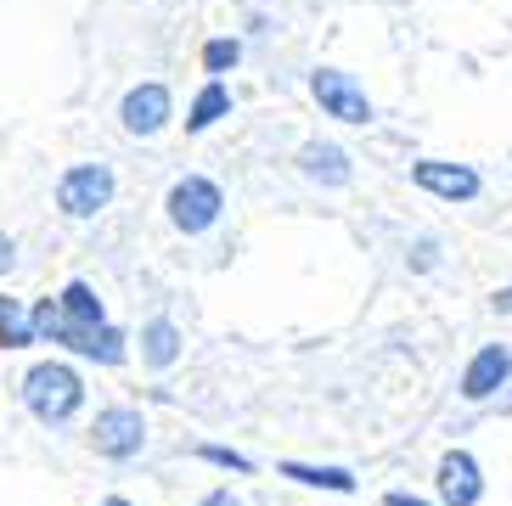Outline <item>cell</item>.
I'll use <instances>...</instances> for the list:
<instances>
[{
  "label": "cell",
  "instance_id": "1",
  "mask_svg": "<svg viewBox=\"0 0 512 506\" xmlns=\"http://www.w3.org/2000/svg\"><path fill=\"white\" fill-rule=\"evenodd\" d=\"M34 332L51 343H68L74 355H91V360H107V366H119L124 360V338L107 321H74V315H62L57 298H40V310H34Z\"/></svg>",
  "mask_w": 512,
  "mask_h": 506
},
{
  "label": "cell",
  "instance_id": "2",
  "mask_svg": "<svg viewBox=\"0 0 512 506\" xmlns=\"http://www.w3.org/2000/svg\"><path fill=\"white\" fill-rule=\"evenodd\" d=\"M23 400H29V411L40 422H68L79 411V400H85V383H79L74 366L46 360V366H34V372L23 377Z\"/></svg>",
  "mask_w": 512,
  "mask_h": 506
},
{
  "label": "cell",
  "instance_id": "3",
  "mask_svg": "<svg viewBox=\"0 0 512 506\" xmlns=\"http://www.w3.org/2000/svg\"><path fill=\"white\" fill-rule=\"evenodd\" d=\"M113 203V169L107 164H79L62 175L57 186V209L74 214V220H91L96 209H107Z\"/></svg>",
  "mask_w": 512,
  "mask_h": 506
},
{
  "label": "cell",
  "instance_id": "4",
  "mask_svg": "<svg viewBox=\"0 0 512 506\" xmlns=\"http://www.w3.org/2000/svg\"><path fill=\"white\" fill-rule=\"evenodd\" d=\"M169 220L181 225L186 237H197V231H209L214 220H220V186L214 180H181L175 192H169Z\"/></svg>",
  "mask_w": 512,
  "mask_h": 506
},
{
  "label": "cell",
  "instance_id": "5",
  "mask_svg": "<svg viewBox=\"0 0 512 506\" xmlns=\"http://www.w3.org/2000/svg\"><path fill=\"white\" fill-rule=\"evenodd\" d=\"M141 439H147V422H141V411H130V405H113V411H102V417H96V428H91L96 456H113V462L136 456Z\"/></svg>",
  "mask_w": 512,
  "mask_h": 506
},
{
  "label": "cell",
  "instance_id": "6",
  "mask_svg": "<svg viewBox=\"0 0 512 506\" xmlns=\"http://www.w3.org/2000/svg\"><path fill=\"white\" fill-rule=\"evenodd\" d=\"M310 90H316V102L327 107L332 119H344V124H366V119H372V102H366V90L355 85L349 74H338V68H321V74L310 79Z\"/></svg>",
  "mask_w": 512,
  "mask_h": 506
},
{
  "label": "cell",
  "instance_id": "7",
  "mask_svg": "<svg viewBox=\"0 0 512 506\" xmlns=\"http://www.w3.org/2000/svg\"><path fill=\"white\" fill-rule=\"evenodd\" d=\"M479 495H484L479 462H473L467 450H451V456L439 462V501L445 506H479Z\"/></svg>",
  "mask_w": 512,
  "mask_h": 506
},
{
  "label": "cell",
  "instance_id": "8",
  "mask_svg": "<svg viewBox=\"0 0 512 506\" xmlns=\"http://www.w3.org/2000/svg\"><path fill=\"white\" fill-rule=\"evenodd\" d=\"M124 130L130 135H158L169 124V90L164 85H136L130 96H124Z\"/></svg>",
  "mask_w": 512,
  "mask_h": 506
},
{
  "label": "cell",
  "instance_id": "9",
  "mask_svg": "<svg viewBox=\"0 0 512 506\" xmlns=\"http://www.w3.org/2000/svg\"><path fill=\"white\" fill-rule=\"evenodd\" d=\"M512 377V355L501 349V343H490V349H479V355L467 360V372H462V394L467 400H490L501 383Z\"/></svg>",
  "mask_w": 512,
  "mask_h": 506
},
{
  "label": "cell",
  "instance_id": "10",
  "mask_svg": "<svg viewBox=\"0 0 512 506\" xmlns=\"http://www.w3.org/2000/svg\"><path fill=\"white\" fill-rule=\"evenodd\" d=\"M417 186L434 197H451V203H467V197H479V175L462 164H439V158H428V164H417Z\"/></svg>",
  "mask_w": 512,
  "mask_h": 506
},
{
  "label": "cell",
  "instance_id": "11",
  "mask_svg": "<svg viewBox=\"0 0 512 506\" xmlns=\"http://www.w3.org/2000/svg\"><path fill=\"white\" fill-rule=\"evenodd\" d=\"M299 169L310 180H321V186H344L349 180V152L327 147V141H310V147L299 152Z\"/></svg>",
  "mask_w": 512,
  "mask_h": 506
},
{
  "label": "cell",
  "instance_id": "12",
  "mask_svg": "<svg viewBox=\"0 0 512 506\" xmlns=\"http://www.w3.org/2000/svg\"><path fill=\"white\" fill-rule=\"evenodd\" d=\"M141 355H147V366H175V355H181V332H175V321H147V332H141Z\"/></svg>",
  "mask_w": 512,
  "mask_h": 506
},
{
  "label": "cell",
  "instance_id": "13",
  "mask_svg": "<svg viewBox=\"0 0 512 506\" xmlns=\"http://www.w3.org/2000/svg\"><path fill=\"white\" fill-rule=\"evenodd\" d=\"M226 107H231V90L220 85V79H209V85L197 90L192 113H186V130H209L214 119H226Z\"/></svg>",
  "mask_w": 512,
  "mask_h": 506
},
{
  "label": "cell",
  "instance_id": "14",
  "mask_svg": "<svg viewBox=\"0 0 512 506\" xmlns=\"http://www.w3.org/2000/svg\"><path fill=\"white\" fill-rule=\"evenodd\" d=\"M282 478H299V484H316V490H338V495L355 490V478H349L344 467H299V462H282Z\"/></svg>",
  "mask_w": 512,
  "mask_h": 506
},
{
  "label": "cell",
  "instance_id": "15",
  "mask_svg": "<svg viewBox=\"0 0 512 506\" xmlns=\"http://www.w3.org/2000/svg\"><path fill=\"white\" fill-rule=\"evenodd\" d=\"M34 332V315H23L12 298H0V349H23Z\"/></svg>",
  "mask_w": 512,
  "mask_h": 506
},
{
  "label": "cell",
  "instance_id": "16",
  "mask_svg": "<svg viewBox=\"0 0 512 506\" xmlns=\"http://www.w3.org/2000/svg\"><path fill=\"white\" fill-rule=\"evenodd\" d=\"M57 304H62V315H74V321H102V298H96L85 282H68Z\"/></svg>",
  "mask_w": 512,
  "mask_h": 506
},
{
  "label": "cell",
  "instance_id": "17",
  "mask_svg": "<svg viewBox=\"0 0 512 506\" xmlns=\"http://www.w3.org/2000/svg\"><path fill=\"white\" fill-rule=\"evenodd\" d=\"M237 57H242L237 40H209V45H203V68H209V74H226V68H237Z\"/></svg>",
  "mask_w": 512,
  "mask_h": 506
},
{
  "label": "cell",
  "instance_id": "18",
  "mask_svg": "<svg viewBox=\"0 0 512 506\" xmlns=\"http://www.w3.org/2000/svg\"><path fill=\"white\" fill-rule=\"evenodd\" d=\"M203 456H209V462H220V467H237V473H248V456H237V450H220V445H209Z\"/></svg>",
  "mask_w": 512,
  "mask_h": 506
},
{
  "label": "cell",
  "instance_id": "19",
  "mask_svg": "<svg viewBox=\"0 0 512 506\" xmlns=\"http://www.w3.org/2000/svg\"><path fill=\"white\" fill-rule=\"evenodd\" d=\"M383 506H428V501H417V495H406V490H389V495H383Z\"/></svg>",
  "mask_w": 512,
  "mask_h": 506
},
{
  "label": "cell",
  "instance_id": "20",
  "mask_svg": "<svg viewBox=\"0 0 512 506\" xmlns=\"http://www.w3.org/2000/svg\"><path fill=\"white\" fill-rule=\"evenodd\" d=\"M197 506H242V501H237V495H231V490H214V495H203V501H197Z\"/></svg>",
  "mask_w": 512,
  "mask_h": 506
},
{
  "label": "cell",
  "instance_id": "21",
  "mask_svg": "<svg viewBox=\"0 0 512 506\" xmlns=\"http://www.w3.org/2000/svg\"><path fill=\"white\" fill-rule=\"evenodd\" d=\"M12 253H17V248H12V237H6V231H0V276H6V270H12Z\"/></svg>",
  "mask_w": 512,
  "mask_h": 506
},
{
  "label": "cell",
  "instance_id": "22",
  "mask_svg": "<svg viewBox=\"0 0 512 506\" xmlns=\"http://www.w3.org/2000/svg\"><path fill=\"white\" fill-rule=\"evenodd\" d=\"M496 310H512V287H507V293H496Z\"/></svg>",
  "mask_w": 512,
  "mask_h": 506
},
{
  "label": "cell",
  "instance_id": "23",
  "mask_svg": "<svg viewBox=\"0 0 512 506\" xmlns=\"http://www.w3.org/2000/svg\"><path fill=\"white\" fill-rule=\"evenodd\" d=\"M102 506H130V501H124V495H107V501Z\"/></svg>",
  "mask_w": 512,
  "mask_h": 506
}]
</instances>
